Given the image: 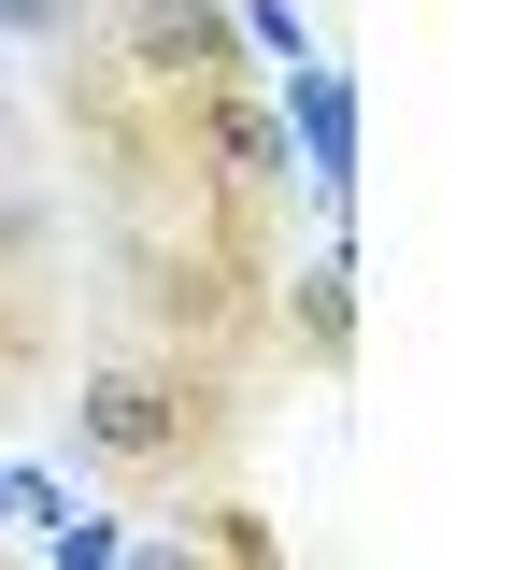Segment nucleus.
<instances>
[{
  "mask_svg": "<svg viewBox=\"0 0 527 570\" xmlns=\"http://www.w3.org/2000/svg\"><path fill=\"white\" fill-rule=\"evenodd\" d=\"M242 428L215 356H115V371H86L72 385V442L86 471H115V485H186V471H215V442Z\"/></svg>",
  "mask_w": 527,
  "mask_h": 570,
  "instance_id": "f257e3e1",
  "label": "nucleus"
},
{
  "mask_svg": "<svg viewBox=\"0 0 527 570\" xmlns=\"http://www.w3.org/2000/svg\"><path fill=\"white\" fill-rule=\"evenodd\" d=\"M271 328H286L314 371H357V257H342V243L271 257Z\"/></svg>",
  "mask_w": 527,
  "mask_h": 570,
  "instance_id": "f03ea898",
  "label": "nucleus"
},
{
  "mask_svg": "<svg viewBox=\"0 0 527 570\" xmlns=\"http://www.w3.org/2000/svg\"><path fill=\"white\" fill-rule=\"evenodd\" d=\"M86 14H100V0H0V43H14V58H43V71H58V58L86 43Z\"/></svg>",
  "mask_w": 527,
  "mask_h": 570,
  "instance_id": "7ed1b4c3",
  "label": "nucleus"
},
{
  "mask_svg": "<svg viewBox=\"0 0 527 570\" xmlns=\"http://www.w3.org/2000/svg\"><path fill=\"white\" fill-rule=\"evenodd\" d=\"M300 129H314V186L342 200V157H357V115H342V86H328L314 58H300Z\"/></svg>",
  "mask_w": 527,
  "mask_h": 570,
  "instance_id": "20e7f679",
  "label": "nucleus"
},
{
  "mask_svg": "<svg viewBox=\"0 0 527 570\" xmlns=\"http://www.w3.org/2000/svg\"><path fill=\"white\" fill-rule=\"evenodd\" d=\"M186 542H215V557H286V542H271L242 499H200V513H186Z\"/></svg>",
  "mask_w": 527,
  "mask_h": 570,
  "instance_id": "39448f33",
  "label": "nucleus"
}]
</instances>
